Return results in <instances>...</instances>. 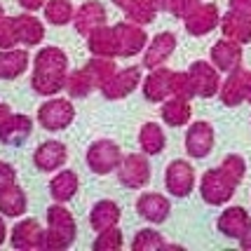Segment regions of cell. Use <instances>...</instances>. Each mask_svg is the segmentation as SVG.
<instances>
[{
    "label": "cell",
    "instance_id": "2e32d148",
    "mask_svg": "<svg viewBox=\"0 0 251 251\" xmlns=\"http://www.w3.org/2000/svg\"><path fill=\"white\" fill-rule=\"evenodd\" d=\"M136 214H139L143 221L160 226V223H164V221L169 219L172 202L164 195H160V193H143V195L136 200Z\"/></svg>",
    "mask_w": 251,
    "mask_h": 251
},
{
    "label": "cell",
    "instance_id": "7bdbcfd3",
    "mask_svg": "<svg viewBox=\"0 0 251 251\" xmlns=\"http://www.w3.org/2000/svg\"><path fill=\"white\" fill-rule=\"evenodd\" d=\"M230 10L251 17V0H230Z\"/></svg>",
    "mask_w": 251,
    "mask_h": 251
},
{
    "label": "cell",
    "instance_id": "e575fe53",
    "mask_svg": "<svg viewBox=\"0 0 251 251\" xmlns=\"http://www.w3.org/2000/svg\"><path fill=\"white\" fill-rule=\"evenodd\" d=\"M164 237L153 228L139 230L131 240V251H164Z\"/></svg>",
    "mask_w": 251,
    "mask_h": 251
},
{
    "label": "cell",
    "instance_id": "ab89813d",
    "mask_svg": "<svg viewBox=\"0 0 251 251\" xmlns=\"http://www.w3.org/2000/svg\"><path fill=\"white\" fill-rule=\"evenodd\" d=\"M19 43L17 28H14V17H2L0 19V50H12Z\"/></svg>",
    "mask_w": 251,
    "mask_h": 251
},
{
    "label": "cell",
    "instance_id": "f907efd6",
    "mask_svg": "<svg viewBox=\"0 0 251 251\" xmlns=\"http://www.w3.org/2000/svg\"><path fill=\"white\" fill-rule=\"evenodd\" d=\"M247 101L251 103V71H249V77H247Z\"/></svg>",
    "mask_w": 251,
    "mask_h": 251
},
{
    "label": "cell",
    "instance_id": "b9f144b4",
    "mask_svg": "<svg viewBox=\"0 0 251 251\" xmlns=\"http://www.w3.org/2000/svg\"><path fill=\"white\" fill-rule=\"evenodd\" d=\"M17 183V169L10 162H0V190Z\"/></svg>",
    "mask_w": 251,
    "mask_h": 251
},
{
    "label": "cell",
    "instance_id": "f1b7e54d",
    "mask_svg": "<svg viewBox=\"0 0 251 251\" xmlns=\"http://www.w3.org/2000/svg\"><path fill=\"white\" fill-rule=\"evenodd\" d=\"M28 207L26 193L19 183H12L5 190H0V214L5 219H19L24 216V211Z\"/></svg>",
    "mask_w": 251,
    "mask_h": 251
},
{
    "label": "cell",
    "instance_id": "ac0fdd59",
    "mask_svg": "<svg viewBox=\"0 0 251 251\" xmlns=\"http://www.w3.org/2000/svg\"><path fill=\"white\" fill-rule=\"evenodd\" d=\"M108 22V12L106 7L99 2V0H87V2H82L80 5V10H75V31L80 35H85L87 38L92 31H97L99 26H103V24Z\"/></svg>",
    "mask_w": 251,
    "mask_h": 251
},
{
    "label": "cell",
    "instance_id": "1f68e13d",
    "mask_svg": "<svg viewBox=\"0 0 251 251\" xmlns=\"http://www.w3.org/2000/svg\"><path fill=\"white\" fill-rule=\"evenodd\" d=\"M85 71L89 73L92 82H94V87L101 89L110 77L115 75L118 66H115V61H113L110 56H94V59H89L87 64H85Z\"/></svg>",
    "mask_w": 251,
    "mask_h": 251
},
{
    "label": "cell",
    "instance_id": "8d00e7d4",
    "mask_svg": "<svg viewBox=\"0 0 251 251\" xmlns=\"http://www.w3.org/2000/svg\"><path fill=\"white\" fill-rule=\"evenodd\" d=\"M122 244H125V237H122V230L118 226H113L108 230H101L97 232V240L92 244L94 251H120Z\"/></svg>",
    "mask_w": 251,
    "mask_h": 251
},
{
    "label": "cell",
    "instance_id": "52a82bcc",
    "mask_svg": "<svg viewBox=\"0 0 251 251\" xmlns=\"http://www.w3.org/2000/svg\"><path fill=\"white\" fill-rule=\"evenodd\" d=\"M10 244H12V249H17V251L47 249V228H43L35 219H24L12 228Z\"/></svg>",
    "mask_w": 251,
    "mask_h": 251
},
{
    "label": "cell",
    "instance_id": "9a60e30c",
    "mask_svg": "<svg viewBox=\"0 0 251 251\" xmlns=\"http://www.w3.org/2000/svg\"><path fill=\"white\" fill-rule=\"evenodd\" d=\"M209 59H211V64L219 68L221 73H232V71H237L242 66V45L235 43V40H230V38H223L219 43L211 47V52H209Z\"/></svg>",
    "mask_w": 251,
    "mask_h": 251
},
{
    "label": "cell",
    "instance_id": "484cf974",
    "mask_svg": "<svg viewBox=\"0 0 251 251\" xmlns=\"http://www.w3.org/2000/svg\"><path fill=\"white\" fill-rule=\"evenodd\" d=\"M87 50L92 56H118V40H115V31L113 26H99L97 31H92L87 35Z\"/></svg>",
    "mask_w": 251,
    "mask_h": 251
},
{
    "label": "cell",
    "instance_id": "836d02e7",
    "mask_svg": "<svg viewBox=\"0 0 251 251\" xmlns=\"http://www.w3.org/2000/svg\"><path fill=\"white\" fill-rule=\"evenodd\" d=\"M45 19L54 26H66L75 19V10L71 0H47L45 5Z\"/></svg>",
    "mask_w": 251,
    "mask_h": 251
},
{
    "label": "cell",
    "instance_id": "f546056e",
    "mask_svg": "<svg viewBox=\"0 0 251 251\" xmlns=\"http://www.w3.org/2000/svg\"><path fill=\"white\" fill-rule=\"evenodd\" d=\"M31 56L24 50H0V77L2 80H14V77L24 75V71L28 68Z\"/></svg>",
    "mask_w": 251,
    "mask_h": 251
},
{
    "label": "cell",
    "instance_id": "9c48e42d",
    "mask_svg": "<svg viewBox=\"0 0 251 251\" xmlns=\"http://www.w3.org/2000/svg\"><path fill=\"white\" fill-rule=\"evenodd\" d=\"M115 31V40H118V56H136L139 52L146 50V43H148V35L143 31L141 24H134V22H120L113 26Z\"/></svg>",
    "mask_w": 251,
    "mask_h": 251
},
{
    "label": "cell",
    "instance_id": "4dcf8cb0",
    "mask_svg": "<svg viewBox=\"0 0 251 251\" xmlns=\"http://www.w3.org/2000/svg\"><path fill=\"white\" fill-rule=\"evenodd\" d=\"M139 146L146 155H160L167 146V136H164V129L157 125V122H146L139 131Z\"/></svg>",
    "mask_w": 251,
    "mask_h": 251
},
{
    "label": "cell",
    "instance_id": "ffe728a7",
    "mask_svg": "<svg viewBox=\"0 0 251 251\" xmlns=\"http://www.w3.org/2000/svg\"><path fill=\"white\" fill-rule=\"evenodd\" d=\"M247 77H249V71H244V68H237V71H232L228 73L226 77V82L221 85V103L223 106H228V108H235V106H240L247 101Z\"/></svg>",
    "mask_w": 251,
    "mask_h": 251
},
{
    "label": "cell",
    "instance_id": "c3c4849f",
    "mask_svg": "<svg viewBox=\"0 0 251 251\" xmlns=\"http://www.w3.org/2000/svg\"><path fill=\"white\" fill-rule=\"evenodd\" d=\"M5 237H7V228H5V221L0 216V247L5 244Z\"/></svg>",
    "mask_w": 251,
    "mask_h": 251
},
{
    "label": "cell",
    "instance_id": "277c9868",
    "mask_svg": "<svg viewBox=\"0 0 251 251\" xmlns=\"http://www.w3.org/2000/svg\"><path fill=\"white\" fill-rule=\"evenodd\" d=\"M122 151L120 146L110 139H97L87 148V167L99 176H106L118 172V167L122 162Z\"/></svg>",
    "mask_w": 251,
    "mask_h": 251
},
{
    "label": "cell",
    "instance_id": "bcb514c9",
    "mask_svg": "<svg viewBox=\"0 0 251 251\" xmlns=\"http://www.w3.org/2000/svg\"><path fill=\"white\" fill-rule=\"evenodd\" d=\"M240 247H242L244 251H251V228L240 237Z\"/></svg>",
    "mask_w": 251,
    "mask_h": 251
},
{
    "label": "cell",
    "instance_id": "f6af8a7d",
    "mask_svg": "<svg viewBox=\"0 0 251 251\" xmlns=\"http://www.w3.org/2000/svg\"><path fill=\"white\" fill-rule=\"evenodd\" d=\"M153 2V7L157 12H169L172 10V0H151Z\"/></svg>",
    "mask_w": 251,
    "mask_h": 251
},
{
    "label": "cell",
    "instance_id": "d590c367",
    "mask_svg": "<svg viewBox=\"0 0 251 251\" xmlns=\"http://www.w3.org/2000/svg\"><path fill=\"white\" fill-rule=\"evenodd\" d=\"M155 14L157 10L153 7L151 0H134L129 7L125 10V17L134 24H141V26H148V24L155 22Z\"/></svg>",
    "mask_w": 251,
    "mask_h": 251
},
{
    "label": "cell",
    "instance_id": "603a6c76",
    "mask_svg": "<svg viewBox=\"0 0 251 251\" xmlns=\"http://www.w3.org/2000/svg\"><path fill=\"white\" fill-rule=\"evenodd\" d=\"M221 31H223V38H230L240 45L251 43V17L228 10L221 17Z\"/></svg>",
    "mask_w": 251,
    "mask_h": 251
},
{
    "label": "cell",
    "instance_id": "7c38bea8",
    "mask_svg": "<svg viewBox=\"0 0 251 251\" xmlns=\"http://www.w3.org/2000/svg\"><path fill=\"white\" fill-rule=\"evenodd\" d=\"M66 162H68V148H66V143L54 141V139L43 141L35 148V153H33L35 169H38V172H45V174L59 172Z\"/></svg>",
    "mask_w": 251,
    "mask_h": 251
},
{
    "label": "cell",
    "instance_id": "e0dca14e",
    "mask_svg": "<svg viewBox=\"0 0 251 251\" xmlns=\"http://www.w3.org/2000/svg\"><path fill=\"white\" fill-rule=\"evenodd\" d=\"M172 73L174 71L157 66L143 77V97L151 103H162V101L172 97Z\"/></svg>",
    "mask_w": 251,
    "mask_h": 251
},
{
    "label": "cell",
    "instance_id": "681fc988",
    "mask_svg": "<svg viewBox=\"0 0 251 251\" xmlns=\"http://www.w3.org/2000/svg\"><path fill=\"white\" fill-rule=\"evenodd\" d=\"M113 2H115V5H118V7L125 12V10H127V7L131 5V2H134V0H113Z\"/></svg>",
    "mask_w": 251,
    "mask_h": 251
},
{
    "label": "cell",
    "instance_id": "7dc6e473",
    "mask_svg": "<svg viewBox=\"0 0 251 251\" xmlns=\"http://www.w3.org/2000/svg\"><path fill=\"white\" fill-rule=\"evenodd\" d=\"M10 115H12V108L7 106V103H5V101H0V125H2L5 120H7Z\"/></svg>",
    "mask_w": 251,
    "mask_h": 251
},
{
    "label": "cell",
    "instance_id": "816d5d0a",
    "mask_svg": "<svg viewBox=\"0 0 251 251\" xmlns=\"http://www.w3.org/2000/svg\"><path fill=\"white\" fill-rule=\"evenodd\" d=\"M2 17H5V10H2V5H0V19H2Z\"/></svg>",
    "mask_w": 251,
    "mask_h": 251
},
{
    "label": "cell",
    "instance_id": "7a4b0ae2",
    "mask_svg": "<svg viewBox=\"0 0 251 251\" xmlns=\"http://www.w3.org/2000/svg\"><path fill=\"white\" fill-rule=\"evenodd\" d=\"M77 235L75 219L61 202H54L47 209V249L52 251H66L73 247Z\"/></svg>",
    "mask_w": 251,
    "mask_h": 251
},
{
    "label": "cell",
    "instance_id": "5b68a950",
    "mask_svg": "<svg viewBox=\"0 0 251 251\" xmlns=\"http://www.w3.org/2000/svg\"><path fill=\"white\" fill-rule=\"evenodd\" d=\"M73 120H75V106L71 103V99H50L38 108V122L47 131H61Z\"/></svg>",
    "mask_w": 251,
    "mask_h": 251
},
{
    "label": "cell",
    "instance_id": "ee69618b",
    "mask_svg": "<svg viewBox=\"0 0 251 251\" xmlns=\"http://www.w3.org/2000/svg\"><path fill=\"white\" fill-rule=\"evenodd\" d=\"M19 5H22L26 12H38L47 5V0H19Z\"/></svg>",
    "mask_w": 251,
    "mask_h": 251
},
{
    "label": "cell",
    "instance_id": "60d3db41",
    "mask_svg": "<svg viewBox=\"0 0 251 251\" xmlns=\"http://www.w3.org/2000/svg\"><path fill=\"white\" fill-rule=\"evenodd\" d=\"M200 5H202L200 0H172V10L169 12H172L174 17H178V19H186L188 14L193 10H197Z\"/></svg>",
    "mask_w": 251,
    "mask_h": 251
},
{
    "label": "cell",
    "instance_id": "f35d334b",
    "mask_svg": "<svg viewBox=\"0 0 251 251\" xmlns=\"http://www.w3.org/2000/svg\"><path fill=\"white\" fill-rule=\"evenodd\" d=\"M172 97H186V99L195 97L188 71L186 73H183V71H174V73H172Z\"/></svg>",
    "mask_w": 251,
    "mask_h": 251
},
{
    "label": "cell",
    "instance_id": "83f0119b",
    "mask_svg": "<svg viewBox=\"0 0 251 251\" xmlns=\"http://www.w3.org/2000/svg\"><path fill=\"white\" fill-rule=\"evenodd\" d=\"M14 28H17V38L19 43L26 45V47H35V45L43 43L45 38V26L38 17H33L31 12L28 14H19L14 17Z\"/></svg>",
    "mask_w": 251,
    "mask_h": 251
},
{
    "label": "cell",
    "instance_id": "30bf717a",
    "mask_svg": "<svg viewBox=\"0 0 251 251\" xmlns=\"http://www.w3.org/2000/svg\"><path fill=\"white\" fill-rule=\"evenodd\" d=\"M141 68L139 66H127L115 71V75L110 77L108 82L101 87V94L108 99V101H118V99L129 97L134 89L141 85Z\"/></svg>",
    "mask_w": 251,
    "mask_h": 251
},
{
    "label": "cell",
    "instance_id": "4316f807",
    "mask_svg": "<svg viewBox=\"0 0 251 251\" xmlns=\"http://www.w3.org/2000/svg\"><path fill=\"white\" fill-rule=\"evenodd\" d=\"M162 120L169 127H183L193 118V108H190V99L186 97H169L162 101Z\"/></svg>",
    "mask_w": 251,
    "mask_h": 251
},
{
    "label": "cell",
    "instance_id": "3957f363",
    "mask_svg": "<svg viewBox=\"0 0 251 251\" xmlns=\"http://www.w3.org/2000/svg\"><path fill=\"white\" fill-rule=\"evenodd\" d=\"M235 188H237V183H232L230 176L221 167H216V169L204 172L202 181H200V195H202V200L207 204L221 207V204H228L230 200H232Z\"/></svg>",
    "mask_w": 251,
    "mask_h": 251
},
{
    "label": "cell",
    "instance_id": "4fadbf2b",
    "mask_svg": "<svg viewBox=\"0 0 251 251\" xmlns=\"http://www.w3.org/2000/svg\"><path fill=\"white\" fill-rule=\"evenodd\" d=\"M183 24H186V31L190 33V35L202 38V35H207V33L214 31L216 26H221V12L214 2H202L197 10H193L186 19H183Z\"/></svg>",
    "mask_w": 251,
    "mask_h": 251
},
{
    "label": "cell",
    "instance_id": "5bb4252c",
    "mask_svg": "<svg viewBox=\"0 0 251 251\" xmlns=\"http://www.w3.org/2000/svg\"><path fill=\"white\" fill-rule=\"evenodd\" d=\"M214 148V127L204 120L193 122L186 131V153L195 160L207 157Z\"/></svg>",
    "mask_w": 251,
    "mask_h": 251
},
{
    "label": "cell",
    "instance_id": "6da1fadb",
    "mask_svg": "<svg viewBox=\"0 0 251 251\" xmlns=\"http://www.w3.org/2000/svg\"><path fill=\"white\" fill-rule=\"evenodd\" d=\"M68 77V54L59 47H43L33 56L31 87L40 97H54L66 89Z\"/></svg>",
    "mask_w": 251,
    "mask_h": 251
},
{
    "label": "cell",
    "instance_id": "44dd1931",
    "mask_svg": "<svg viewBox=\"0 0 251 251\" xmlns=\"http://www.w3.org/2000/svg\"><path fill=\"white\" fill-rule=\"evenodd\" d=\"M216 228H219L221 235H226L230 240H240L242 235L251 228V216L247 209L242 207H230L226 209L223 214L216 221Z\"/></svg>",
    "mask_w": 251,
    "mask_h": 251
},
{
    "label": "cell",
    "instance_id": "cb8c5ba5",
    "mask_svg": "<svg viewBox=\"0 0 251 251\" xmlns=\"http://www.w3.org/2000/svg\"><path fill=\"white\" fill-rule=\"evenodd\" d=\"M120 204L118 202H113V200H99L97 204L92 207L89 211V226L94 232H101V230H108L113 226H118L120 223Z\"/></svg>",
    "mask_w": 251,
    "mask_h": 251
},
{
    "label": "cell",
    "instance_id": "d4e9b609",
    "mask_svg": "<svg viewBox=\"0 0 251 251\" xmlns=\"http://www.w3.org/2000/svg\"><path fill=\"white\" fill-rule=\"evenodd\" d=\"M77 188H80V178H77L75 172L73 169H61L50 181V195H52L54 202L66 204L77 195Z\"/></svg>",
    "mask_w": 251,
    "mask_h": 251
},
{
    "label": "cell",
    "instance_id": "74e56055",
    "mask_svg": "<svg viewBox=\"0 0 251 251\" xmlns=\"http://www.w3.org/2000/svg\"><path fill=\"white\" fill-rule=\"evenodd\" d=\"M221 169L230 176L232 183L240 186L242 181H244V174H247V162H244V157H240V155H228V157H223Z\"/></svg>",
    "mask_w": 251,
    "mask_h": 251
},
{
    "label": "cell",
    "instance_id": "8fae6325",
    "mask_svg": "<svg viewBox=\"0 0 251 251\" xmlns=\"http://www.w3.org/2000/svg\"><path fill=\"white\" fill-rule=\"evenodd\" d=\"M164 186L174 197H188L195 188V169L186 160L169 162L167 172H164Z\"/></svg>",
    "mask_w": 251,
    "mask_h": 251
},
{
    "label": "cell",
    "instance_id": "7402d4cb",
    "mask_svg": "<svg viewBox=\"0 0 251 251\" xmlns=\"http://www.w3.org/2000/svg\"><path fill=\"white\" fill-rule=\"evenodd\" d=\"M33 134V122L28 115L12 113L7 120L0 125V143L5 146H22Z\"/></svg>",
    "mask_w": 251,
    "mask_h": 251
},
{
    "label": "cell",
    "instance_id": "8992f818",
    "mask_svg": "<svg viewBox=\"0 0 251 251\" xmlns=\"http://www.w3.org/2000/svg\"><path fill=\"white\" fill-rule=\"evenodd\" d=\"M118 181L125 188L139 190L146 188L151 181V162L146 153H129L122 157L120 167H118Z\"/></svg>",
    "mask_w": 251,
    "mask_h": 251
},
{
    "label": "cell",
    "instance_id": "d6986e66",
    "mask_svg": "<svg viewBox=\"0 0 251 251\" xmlns=\"http://www.w3.org/2000/svg\"><path fill=\"white\" fill-rule=\"evenodd\" d=\"M174 50H176V35L174 33H169V31L157 33L153 40L148 43V47H146L143 68L153 71V68H157V66H164V61L174 54Z\"/></svg>",
    "mask_w": 251,
    "mask_h": 251
},
{
    "label": "cell",
    "instance_id": "d6a6232c",
    "mask_svg": "<svg viewBox=\"0 0 251 251\" xmlns=\"http://www.w3.org/2000/svg\"><path fill=\"white\" fill-rule=\"evenodd\" d=\"M94 82H92V77L89 73L85 71V66L82 68H75V71H71L68 77H66V94L73 99H85L89 97L92 92H94Z\"/></svg>",
    "mask_w": 251,
    "mask_h": 251
},
{
    "label": "cell",
    "instance_id": "ba28073f",
    "mask_svg": "<svg viewBox=\"0 0 251 251\" xmlns=\"http://www.w3.org/2000/svg\"><path fill=\"white\" fill-rule=\"evenodd\" d=\"M190 82H193V92L200 99H211L221 92V71L211 61H193L190 68Z\"/></svg>",
    "mask_w": 251,
    "mask_h": 251
}]
</instances>
